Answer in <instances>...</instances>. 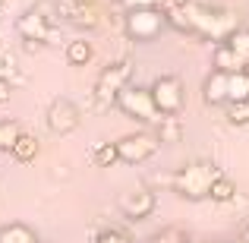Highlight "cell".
Returning a JSON list of instances; mask_svg holds the SVG:
<instances>
[{
    "label": "cell",
    "mask_w": 249,
    "mask_h": 243,
    "mask_svg": "<svg viewBox=\"0 0 249 243\" xmlns=\"http://www.w3.org/2000/svg\"><path fill=\"white\" fill-rule=\"evenodd\" d=\"M148 243H183V234L180 231H161L158 237H152Z\"/></svg>",
    "instance_id": "4316f807"
},
{
    "label": "cell",
    "mask_w": 249,
    "mask_h": 243,
    "mask_svg": "<svg viewBox=\"0 0 249 243\" xmlns=\"http://www.w3.org/2000/svg\"><path fill=\"white\" fill-rule=\"evenodd\" d=\"M221 44H227L233 54H240V57H243V60L249 63V29H243V25H240V29H233Z\"/></svg>",
    "instance_id": "44dd1931"
},
{
    "label": "cell",
    "mask_w": 249,
    "mask_h": 243,
    "mask_svg": "<svg viewBox=\"0 0 249 243\" xmlns=\"http://www.w3.org/2000/svg\"><path fill=\"white\" fill-rule=\"evenodd\" d=\"M186 13H189V22H193V35H199L202 41L221 44L233 29H240L237 16H233L231 10H224V6H208V3L189 0Z\"/></svg>",
    "instance_id": "6da1fadb"
},
{
    "label": "cell",
    "mask_w": 249,
    "mask_h": 243,
    "mask_svg": "<svg viewBox=\"0 0 249 243\" xmlns=\"http://www.w3.org/2000/svg\"><path fill=\"white\" fill-rule=\"evenodd\" d=\"M246 79H249V67H246Z\"/></svg>",
    "instance_id": "4dcf8cb0"
},
{
    "label": "cell",
    "mask_w": 249,
    "mask_h": 243,
    "mask_svg": "<svg viewBox=\"0 0 249 243\" xmlns=\"http://www.w3.org/2000/svg\"><path fill=\"white\" fill-rule=\"evenodd\" d=\"M85 3H95V0H85Z\"/></svg>",
    "instance_id": "1f68e13d"
},
{
    "label": "cell",
    "mask_w": 249,
    "mask_h": 243,
    "mask_svg": "<svg viewBox=\"0 0 249 243\" xmlns=\"http://www.w3.org/2000/svg\"><path fill=\"white\" fill-rule=\"evenodd\" d=\"M233 196H237V183L231 180V177H214V183L208 187V199L218 202V206H224V202H233Z\"/></svg>",
    "instance_id": "ac0fdd59"
},
{
    "label": "cell",
    "mask_w": 249,
    "mask_h": 243,
    "mask_svg": "<svg viewBox=\"0 0 249 243\" xmlns=\"http://www.w3.org/2000/svg\"><path fill=\"white\" fill-rule=\"evenodd\" d=\"M0 243H41L35 234V227L22 224V221H10L0 227Z\"/></svg>",
    "instance_id": "2e32d148"
},
{
    "label": "cell",
    "mask_w": 249,
    "mask_h": 243,
    "mask_svg": "<svg viewBox=\"0 0 249 243\" xmlns=\"http://www.w3.org/2000/svg\"><path fill=\"white\" fill-rule=\"evenodd\" d=\"M161 142L155 139V133H148V130H139V133H129L123 136V139H117V155H120L123 164H129V168H139V164L152 161L155 155H158Z\"/></svg>",
    "instance_id": "ba28073f"
},
{
    "label": "cell",
    "mask_w": 249,
    "mask_h": 243,
    "mask_svg": "<svg viewBox=\"0 0 249 243\" xmlns=\"http://www.w3.org/2000/svg\"><path fill=\"white\" fill-rule=\"evenodd\" d=\"M227 123L249 127V101H227Z\"/></svg>",
    "instance_id": "603a6c76"
},
{
    "label": "cell",
    "mask_w": 249,
    "mask_h": 243,
    "mask_svg": "<svg viewBox=\"0 0 249 243\" xmlns=\"http://www.w3.org/2000/svg\"><path fill=\"white\" fill-rule=\"evenodd\" d=\"M13 67H16V60H13L6 51H0V79H10V76H13Z\"/></svg>",
    "instance_id": "484cf974"
},
{
    "label": "cell",
    "mask_w": 249,
    "mask_h": 243,
    "mask_svg": "<svg viewBox=\"0 0 249 243\" xmlns=\"http://www.w3.org/2000/svg\"><path fill=\"white\" fill-rule=\"evenodd\" d=\"M123 32H126V38L136 41V44L158 41V38L167 32V22H164L161 6H158V10H129L126 19H123Z\"/></svg>",
    "instance_id": "5b68a950"
},
{
    "label": "cell",
    "mask_w": 249,
    "mask_h": 243,
    "mask_svg": "<svg viewBox=\"0 0 249 243\" xmlns=\"http://www.w3.org/2000/svg\"><path fill=\"white\" fill-rule=\"evenodd\" d=\"M212 67L221 70V73H246L249 63L240 54H233L227 44H214V57H212Z\"/></svg>",
    "instance_id": "5bb4252c"
},
{
    "label": "cell",
    "mask_w": 249,
    "mask_h": 243,
    "mask_svg": "<svg viewBox=\"0 0 249 243\" xmlns=\"http://www.w3.org/2000/svg\"><path fill=\"white\" fill-rule=\"evenodd\" d=\"M155 139H158L161 146H177V142H183V123L177 120V117H161V120L155 123Z\"/></svg>",
    "instance_id": "e0dca14e"
},
{
    "label": "cell",
    "mask_w": 249,
    "mask_h": 243,
    "mask_svg": "<svg viewBox=\"0 0 249 243\" xmlns=\"http://www.w3.org/2000/svg\"><path fill=\"white\" fill-rule=\"evenodd\" d=\"M91 161H95V168H114V164H120L117 142H101V146H95L91 149Z\"/></svg>",
    "instance_id": "ffe728a7"
},
{
    "label": "cell",
    "mask_w": 249,
    "mask_h": 243,
    "mask_svg": "<svg viewBox=\"0 0 249 243\" xmlns=\"http://www.w3.org/2000/svg\"><path fill=\"white\" fill-rule=\"evenodd\" d=\"M3 6H6V0H0V13H3Z\"/></svg>",
    "instance_id": "f546056e"
},
{
    "label": "cell",
    "mask_w": 249,
    "mask_h": 243,
    "mask_svg": "<svg viewBox=\"0 0 249 243\" xmlns=\"http://www.w3.org/2000/svg\"><path fill=\"white\" fill-rule=\"evenodd\" d=\"M227 101H249L246 73H227Z\"/></svg>",
    "instance_id": "d6986e66"
},
{
    "label": "cell",
    "mask_w": 249,
    "mask_h": 243,
    "mask_svg": "<svg viewBox=\"0 0 249 243\" xmlns=\"http://www.w3.org/2000/svg\"><path fill=\"white\" fill-rule=\"evenodd\" d=\"M155 206H158V196L148 187H136L126 196H120V212L126 221H145L155 212Z\"/></svg>",
    "instance_id": "30bf717a"
},
{
    "label": "cell",
    "mask_w": 249,
    "mask_h": 243,
    "mask_svg": "<svg viewBox=\"0 0 249 243\" xmlns=\"http://www.w3.org/2000/svg\"><path fill=\"white\" fill-rule=\"evenodd\" d=\"M16 32H19L22 38L41 41L44 48H57V44H67V38H63L60 25L51 22V19L41 13V6H32V10H25L22 16L16 19Z\"/></svg>",
    "instance_id": "8992f818"
},
{
    "label": "cell",
    "mask_w": 249,
    "mask_h": 243,
    "mask_svg": "<svg viewBox=\"0 0 249 243\" xmlns=\"http://www.w3.org/2000/svg\"><path fill=\"white\" fill-rule=\"evenodd\" d=\"M95 243H133V240H129L123 231H117V227H104V231L98 234Z\"/></svg>",
    "instance_id": "cb8c5ba5"
},
{
    "label": "cell",
    "mask_w": 249,
    "mask_h": 243,
    "mask_svg": "<svg viewBox=\"0 0 249 243\" xmlns=\"http://www.w3.org/2000/svg\"><path fill=\"white\" fill-rule=\"evenodd\" d=\"M19 133H22V127L16 120H0V152H10L13 142L19 139Z\"/></svg>",
    "instance_id": "7402d4cb"
},
{
    "label": "cell",
    "mask_w": 249,
    "mask_h": 243,
    "mask_svg": "<svg viewBox=\"0 0 249 243\" xmlns=\"http://www.w3.org/2000/svg\"><path fill=\"white\" fill-rule=\"evenodd\" d=\"M44 123H48L51 133L57 136H70L76 127H79V108H76L70 98H54L44 111Z\"/></svg>",
    "instance_id": "9c48e42d"
},
{
    "label": "cell",
    "mask_w": 249,
    "mask_h": 243,
    "mask_svg": "<svg viewBox=\"0 0 249 243\" xmlns=\"http://www.w3.org/2000/svg\"><path fill=\"white\" fill-rule=\"evenodd\" d=\"M114 3H120V0H114Z\"/></svg>",
    "instance_id": "d6a6232c"
},
{
    "label": "cell",
    "mask_w": 249,
    "mask_h": 243,
    "mask_svg": "<svg viewBox=\"0 0 249 243\" xmlns=\"http://www.w3.org/2000/svg\"><path fill=\"white\" fill-rule=\"evenodd\" d=\"M148 92H152V101L161 117H177L183 111V104H186V85H183V79L177 73L158 76L148 85Z\"/></svg>",
    "instance_id": "52a82bcc"
},
{
    "label": "cell",
    "mask_w": 249,
    "mask_h": 243,
    "mask_svg": "<svg viewBox=\"0 0 249 243\" xmlns=\"http://www.w3.org/2000/svg\"><path fill=\"white\" fill-rule=\"evenodd\" d=\"M38 152H41V142H38V136L35 133H19V139L13 142V149H10V155H13V161H19V164H32L38 158Z\"/></svg>",
    "instance_id": "4fadbf2b"
},
{
    "label": "cell",
    "mask_w": 249,
    "mask_h": 243,
    "mask_svg": "<svg viewBox=\"0 0 249 243\" xmlns=\"http://www.w3.org/2000/svg\"><path fill=\"white\" fill-rule=\"evenodd\" d=\"M120 6L123 10H158L161 6V0H120Z\"/></svg>",
    "instance_id": "d4e9b609"
},
{
    "label": "cell",
    "mask_w": 249,
    "mask_h": 243,
    "mask_svg": "<svg viewBox=\"0 0 249 243\" xmlns=\"http://www.w3.org/2000/svg\"><path fill=\"white\" fill-rule=\"evenodd\" d=\"M114 108L123 111V114H126L129 120H136V123H158L161 120L158 108H155V101H152L148 85H133V82H129L126 89L117 92Z\"/></svg>",
    "instance_id": "277c9868"
},
{
    "label": "cell",
    "mask_w": 249,
    "mask_h": 243,
    "mask_svg": "<svg viewBox=\"0 0 249 243\" xmlns=\"http://www.w3.org/2000/svg\"><path fill=\"white\" fill-rule=\"evenodd\" d=\"M10 98H13V85H10V79H0V104H10Z\"/></svg>",
    "instance_id": "83f0119b"
},
{
    "label": "cell",
    "mask_w": 249,
    "mask_h": 243,
    "mask_svg": "<svg viewBox=\"0 0 249 243\" xmlns=\"http://www.w3.org/2000/svg\"><path fill=\"white\" fill-rule=\"evenodd\" d=\"M22 48H25V51H32V54H38L44 44H41V41H32V38H22Z\"/></svg>",
    "instance_id": "f1b7e54d"
},
{
    "label": "cell",
    "mask_w": 249,
    "mask_h": 243,
    "mask_svg": "<svg viewBox=\"0 0 249 243\" xmlns=\"http://www.w3.org/2000/svg\"><path fill=\"white\" fill-rule=\"evenodd\" d=\"M133 73H136V67H133V60H126V57L107 63V67L98 73V82H95V108L98 111H110L114 108L117 92L126 89V85L133 82Z\"/></svg>",
    "instance_id": "3957f363"
},
{
    "label": "cell",
    "mask_w": 249,
    "mask_h": 243,
    "mask_svg": "<svg viewBox=\"0 0 249 243\" xmlns=\"http://www.w3.org/2000/svg\"><path fill=\"white\" fill-rule=\"evenodd\" d=\"M202 98H205V104H212V108L227 104V73L212 70V73L205 76V82H202Z\"/></svg>",
    "instance_id": "7c38bea8"
},
{
    "label": "cell",
    "mask_w": 249,
    "mask_h": 243,
    "mask_svg": "<svg viewBox=\"0 0 249 243\" xmlns=\"http://www.w3.org/2000/svg\"><path fill=\"white\" fill-rule=\"evenodd\" d=\"M214 177H221V168L214 161H189L180 170L170 174V189L183 199H208V187L214 183Z\"/></svg>",
    "instance_id": "7a4b0ae2"
},
{
    "label": "cell",
    "mask_w": 249,
    "mask_h": 243,
    "mask_svg": "<svg viewBox=\"0 0 249 243\" xmlns=\"http://www.w3.org/2000/svg\"><path fill=\"white\" fill-rule=\"evenodd\" d=\"M54 10L63 22H73L79 29H98L101 22L95 3H85V0H54Z\"/></svg>",
    "instance_id": "8fae6325"
},
{
    "label": "cell",
    "mask_w": 249,
    "mask_h": 243,
    "mask_svg": "<svg viewBox=\"0 0 249 243\" xmlns=\"http://www.w3.org/2000/svg\"><path fill=\"white\" fill-rule=\"evenodd\" d=\"M63 57H67L70 67L82 70L91 63V57H95V48H91V41H85V38H73V41L63 44Z\"/></svg>",
    "instance_id": "9a60e30c"
}]
</instances>
